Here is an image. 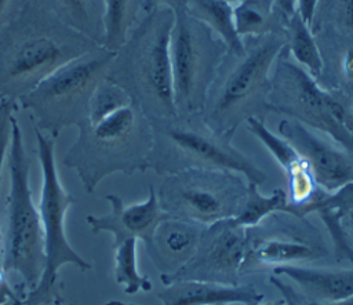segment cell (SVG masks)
<instances>
[{"instance_id":"24","label":"cell","mask_w":353,"mask_h":305,"mask_svg":"<svg viewBox=\"0 0 353 305\" xmlns=\"http://www.w3.org/2000/svg\"><path fill=\"white\" fill-rule=\"evenodd\" d=\"M290 33V50L301 68H303L316 80L323 73L324 61L310 32V26L301 18L298 11L287 21Z\"/></svg>"},{"instance_id":"28","label":"cell","mask_w":353,"mask_h":305,"mask_svg":"<svg viewBox=\"0 0 353 305\" xmlns=\"http://www.w3.org/2000/svg\"><path fill=\"white\" fill-rule=\"evenodd\" d=\"M263 0H243L233 7L236 32L240 37L259 35L266 23Z\"/></svg>"},{"instance_id":"26","label":"cell","mask_w":353,"mask_h":305,"mask_svg":"<svg viewBox=\"0 0 353 305\" xmlns=\"http://www.w3.org/2000/svg\"><path fill=\"white\" fill-rule=\"evenodd\" d=\"M131 102L132 98L130 92L116 80L105 76L103 79H101V81L97 84L91 94L85 124H95L101 119Z\"/></svg>"},{"instance_id":"31","label":"cell","mask_w":353,"mask_h":305,"mask_svg":"<svg viewBox=\"0 0 353 305\" xmlns=\"http://www.w3.org/2000/svg\"><path fill=\"white\" fill-rule=\"evenodd\" d=\"M276 8L280 11L283 18L288 21L295 12L298 7V0H273Z\"/></svg>"},{"instance_id":"12","label":"cell","mask_w":353,"mask_h":305,"mask_svg":"<svg viewBox=\"0 0 353 305\" xmlns=\"http://www.w3.org/2000/svg\"><path fill=\"white\" fill-rule=\"evenodd\" d=\"M248 232L233 218L204 228L193 258L167 283L203 280L237 284L247 253Z\"/></svg>"},{"instance_id":"29","label":"cell","mask_w":353,"mask_h":305,"mask_svg":"<svg viewBox=\"0 0 353 305\" xmlns=\"http://www.w3.org/2000/svg\"><path fill=\"white\" fill-rule=\"evenodd\" d=\"M14 117V101L8 98H0V178L4 160L7 159V150L11 138V120ZM1 242L3 232L0 229V270L1 269Z\"/></svg>"},{"instance_id":"18","label":"cell","mask_w":353,"mask_h":305,"mask_svg":"<svg viewBox=\"0 0 353 305\" xmlns=\"http://www.w3.org/2000/svg\"><path fill=\"white\" fill-rule=\"evenodd\" d=\"M163 305H261L263 294L252 286L203 280H175L159 293Z\"/></svg>"},{"instance_id":"27","label":"cell","mask_w":353,"mask_h":305,"mask_svg":"<svg viewBox=\"0 0 353 305\" xmlns=\"http://www.w3.org/2000/svg\"><path fill=\"white\" fill-rule=\"evenodd\" d=\"M312 213L331 214L341 219L353 213V181L330 193L320 190L313 200L296 208L298 217H306Z\"/></svg>"},{"instance_id":"25","label":"cell","mask_w":353,"mask_h":305,"mask_svg":"<svg viewBox=\"0 0 353 305\" xmlns=\"http://www.w3.org/2000/svg\"><path fill=\"white\" fill-rule=\"evenodd\" d=\"M137 243L134 237L113 242L114 247V277L127 294H135L141 290L152 288L150 280L139 273L137 265Z\"/></svg>"},{"instance_id":"37","label":"cell","mask_w":353,"mask_h":305,"mask_svg":"<svg viewBox=\"0 0 353 305\" xmlns=\"http://www.w3.org/2000/svg\"><path fill=\"white\" fill-rule=\"evenodd\" d=\"M307 305H353V295H350L346 299L338 301V302H332V304H314V302H309Z\"/></svg>"},{"instance_id":"23","label":"cell","mask_w":353,"mask_h":305,"mask_svg":"<svg viewBox=\"0 0 353 305\" xmlns=\"http://www.w3.org/2000/svg\"><path fill=\"white\" fill-rule=\"evenodd\" d=\"M57 17L66 26L99 44L98 21L102 23V0H54Z\"/></svg>"},{"instance_id":"19","label":"cell","mask_w":353,"mask_h":305,"mask_svg":"<svg viewBox=\"0 0 353 305\" xmlns=\"http://www.w3.org/2000/svg\"><path fill=\"white\" fill-rule=\"evenodd\" d=\"M272 270L273 275L291 279L314 304H332L353 295V268H309L291 264Z\"/></svg>"},{"instance_id":"15","label":"cell","mask_w":353,"mask_h":305,"mask_svg":"<svg viewBox=\"0 0 353 305\" xmlns=\"http://www.w3.org/2000/svg\"><path fill=\"white\" fill-rule=\"evenodd\" d=\"M106 200L110 204V213L102 217L88 215L87 222L94 233L110 232L113 242L134 237L142 240L145 247L150 243L157 225L168 217L160 207L157 193L153 186H149V195L145 201L125 206L116 195H108Z\"/></svg>"},{"instance_id":"4","label":"cell","mask_w":353,"mask_h":305,"mask_svg":"<svg viewBox=\"0 0 353 305\" xmlns=\"http://www.w3.org/2000/svg\"><path fill=\"white\" fill-rule=\"evenodd\" d=\"M116 55L117 52L108 51L102 46L91 48L57 68L21 97V104L30 112L36 128L48 131L50 137L57 138L65 127L84 126L91 94L106 76Z\"/></svg>"},{"instance_id":"38","label":"cell","mask_w":353,"mask_h":305,"mask_svg":"<svg viewBox=\"0 0 353 305\" xmlns=\"http://www.w3.org/2000/svg\"><path fill=\"white\" fill-rule=\"evenodd\" d=\"M15 298H17V294H15V295H12V297H11V299H8V301H6V302H3V304H0V305H17Z\"/></svg>"},{"instance_id":"32","label":"cell","mask_w":353,"mask_h":305,"mask_svg":"<svg viewBox=\"0 0 353 305\" xmlns=\"http://www.w3.org/2000/svg\"><path fill=\"white\" fill-rule=\"evenodd\" d=\"M270 282L280 290V293L283 294V297H284V299H285L287 304H290V305H301V304H298V301H296V298H295V294H294V291H292L291 287H288L287 284H284V283H283L280 279H277L276 276H272V277H270Z\"/></svg>"},{"instance_id":"16","label":"cell","mask_w":353,"mask_h":305,"mask_svg":"<svg viewBox=\"0 0 353 305\" xmlns=\"http://www.w3.org/2000/svg\"><path fill=\"white\" fill-rule=\"evenodd\" d=\"M204 228L197 222L171 215L157 225L146 251L160 272L164 286L193 258Z\"/></svg>"},{"instance_id":"33","label":"cell","mask_w":353,"mask_h":305,"mask_svg":"<svg viewBox=\"0 0 353 305\" xmlns=\"http://www.w3.org/2000/svg\"><path fill=\"white\" fill-rule=\"evenodd\" d=\"M15 0H0V32L6 23L10 22L11 7Z\"/></svg>"},{"instance_id":"1","label":"cell","mask_w":353,"mask_h":305,"mask_svg":"<svg viewBox=\"0 0 353 305\" xmlns=\"http://www.w3.org/2000/svg\"><path fill=\"white\" fill-rule=\"evenodd\" d=\"M153 145L150 119L132 101L95 124L81 126L63 163L76 170L84 190L91 193L109 174L149 168Z\"/></svg>"},{"instance_id":"40","label":"cell","mask_w":353,"mask_h":305,"mask_svg":"<svg viewBox=\"0 0 353 305\" xmlns=\"http://www.w3.org/2000/svg\"><path fill=\"white\" fill-rule=\"evenodd\" d=\"M108 305H130V304H121V302H112V304H108Z\"/></svg>"},{"instance_id":"39","label":"cell","mask_w":353,"mask_h":305,"mask_svg":"<svg viewBox=\"0 0 353 305\" xmlns=\"http://www.w3.org/2000/svg\"><path fill=\"white\" fill-rule=\"evenodd\" d=\"M223 1H228V3H230V4H237V3H240V1H243V0H223Z\"/></svg>"},{"instance_id":"7","label":"cell","mask_w":353,"mask_h":305,"mask_svg":"<svg viewBox=\"0 0 353 305\" xmlns=\"http://www.w3.org/2000/svg\"><path fill=\"white\" fill-rule=\"evenodd\" d=\"M248 184L236 173L211 168H183L168 173L157 199L163 211L208 226L234 218L247 199Z\"/></svg>"},{"instance_id":"9","label":"cell","mask_w":353,"mask_h":305,"mask_svg":"<svg viewBox=\"0 0 353 305\" xmlns=\"http://www.w3.org/2000/svg\"><path fill=\"white\" fill-rule=\"evenodd\" d=\"M211 32L188 11L186 6L174 10L170 57L178 115H192L204 106L210 80L222 55L221 48H226L222 40L211 37Z\"/></svg>"},{"instance_id":"35","label":"cell","mask_w":353,"mask_h":305,"mask_svg":"<svg viewBox=\"0 0 353 305\" xmlns=\"http://www.w3.org/2000/svg\"><path fill=\"white\" fill-rule=\"evenodd\" d=\"M342 69L346 77L353 79V48L347 50L342 58Z\"/></svg>"},{"instance_id":"21","label":"cell","mask_w":353,"mask_h":305,"mask_svg":"<svg viewBox=\"0 0 353 305\" xmlns=\"http://www.w3.org/2000/svg\"><path fill=\"white\" fill-rule=\"evenodd\" d=\"M139 0H102V47L119 52L132 32Z\"/></svg>"},{"instance_id":"5","label":"cell","mask_w":353,"mask_h":305,"mask_svg":"<svg viewBox=\"0 0 353 305\" xmlns=\"http://www.w3.org/2000/svg\"><path fill=\"white\" fill-rule=\"evenodd\" d=\"M37 156L41 168V190L39 201V214L44 236V269L37 286L25 294L22 305H43L54 298L59 269L72 264L81 270L91 268L68 242L65 230V218L73 197L65 190L54 157L55 138L47 137L36 128Z\"/></svg>"},{"instance_id":"10","label":"cell","mask_w":353,"mask_h":305,"mask_svg":"<svg viewBox=\"0 0 353 305\" xmlns=\"http://www.w3.org/2000/svg\"><path fill=\"white\" fill-rule=\"evenodd\" d=\"M174 23V10L152 7L150 14L134 30L132 61L137 76L134 101L150 120L178 116L170 57V37Z\"/></svg>"},{"instance_id":"2","label":"cell","mask_w":353,"mask_h":305,"mask_svg":"<svg viewBox=\"0 0 353 305\" xmlns=\"http://www.w3.org/2000/svg\"><path fill=\"white\" fill-rule=\"evenodd\" d=\"M10 189L7 196V225L1 242V269L7 280L32 291L44 269V236L39 208L34 206L29 184V161L23 148L19 123L11 120V138L7 150Z\"/></svg>"},{"instance_id":"41","label":"cell","mask_w":353,"mask_h":305,"mask_svg":"<svg viewBox=\"0 0 353 305\" xmlns=\"http://www.w3.org/2000/svg\"><path fill=\"white\" fill-rule=\"evenodd\" d=\"M287 305H290V304H287Z\"/></svg>"},{"instance_id":"6","label":"cell","mask_w":353,"mask_h":305,"mask_svg":"<svg viewBox=\"0 0 353 305\" xmlns=\"http://www.w3.org/2000/svg\"><path fill=\"white\" fill-rule=\"evenodd\" d=\"M265 108L324 132L353 152V110H347L339 99L320 87L296 62L279 61L269 83Z\"/></svg>"},{"instance_id":"14","label":"cell","mask_w":353,"mask_h":305,"mask_svg":"<svg viewBox=\"0 0 353 305\" xmlns=\"http://www.w3.org/2000/svg\"><path fill=\"white\" fill-rule=\"evenodd\" d=\"M248 232V230H247ZM327 247L309 222L299 230H279L276 235L251 236L248 233L247 253L241 272L248 265H268L276 268L299 261H312L325 257Z\"/></svg>"},{"instance_id":"22","label":"cell","mask_w":353,"mask_h":305,"mask_svg":"<svg viewBox=\"0 0 353 305\" xmlns=\"http://www.w3.org/2000/svg\"><path fill=\"white\" fill-rule=\"evenodd\" d=\"M276 213H285L295 215L294 207L288 203L287 193L283 189H274L270 196H263L256 184L248 182L247 199L241 211L233 218L236 224L248 229L259 225L269 215Z\"/></svg>"},{"instance_id":"13","label":"cell","mask_w":353,"mask_h":305,"mask_svg":"<svg viewBox=\"0 0 353 305\" xmlns=\"http://www.w3.org/2000/svg\"><path fill=\"white\" fill-rule=\"evenodd\" d=\"M277 128L279 135L306 160L320 190L330 193L353 181V152L325 141L313 128L291 117L283 119Z\"/></svg>"},{"instance_id":"36","label":"cell","mask_w":353,"mask_h":305,"mask_svg":"<svg viewBox=\"0 0 353 305\" xmlns=\"http://www.w3.org/2000/svg\"><path fill=\"white\" fill-rule=\"evenodd\" d=\"M341 222H342L343 228H347V229L350 230V233L353 235V213H350V214H347L346 217H343V218L341 219Z\"/></svg>"},{"instance_id":"20","label":"cell","mask_w":353,"mask_h":305,"mask_svg":"<svg viewBox=\"0 0 353 305\" xmlns=\"http://www.w3.org/2000/svg\"><path fill=\"white\" fill-rule=\"evenodd\" d=\"M233 7L223 0H186L188 11L215 32L228 50L241 55L245 51V44L236 32Z\"/></svg>"},{"instance_id":"3","label":"cell","mask_w":353,"mask_h":305,"mask_svg":"<svg viewBox=\"0 0 353 305\" xmlns=\"http://www.w3.org/2000/svg\"><path fill=\"white\" fill-rule=\"evenodd\" d=\"M150 123L154 139L150 167L157 171L168 174L193 167L211 168L241 174L256 185L265 182V171L232 145L233 134L219 132L207 123L179 115Z\"/></svg>"},{"instance_id":"11","label":"cell","mask_w":353,"mask_h":305,"mask_svg":"<svg viewBox=\"0 0 353 305\" xmlns=\"http://www.w3.org/2000/svg\"><path fill=\"white\" fill-rule=\"evenodd\" d=\"M284 39L277 35H262L261 41L239 55L241 59L229 73L218 91L211 109L214 123L208 124L219 132L233 134L239 121L247 120L248 101L270 83V69L280 57Z\"/></svg>"},{"instance_id":"34","label":"cell","mask_w":353,"mask_h":305,"mask_svg":"<svg viewBox=\"0 0 353 305\" xmlns=\"http://www.w3.org/2000/svg\"><path fill=\"white\" fill-rule=\"evenodd\" d=\"M152 7H168L172 10L186 6V0H148Z\"/></svg>"},{"instance_id":"30","label":"cell","mask_w":353,"mask_h":305,"mask_svg":"<svg viewBox=\"0 0 353 305\" xmlns=\"http://www.w3.org/2000/svg\"><path fill=\"white\" fill-rule=\"evenodd\" d=\"M317 3L319 0H298V7L296 11L301 15V18L310 26L313 19H314V14L317 10Z\"/></svg>"},{"instance_id":"17","label":"cell","mask_w":353,"mask_h":305,"mask_svg":"<svg viewBox=\"0 0 353 305\" xmlns=\"http://www.w3.org/2000/svg\"><path fill=\"white\" fill-rule=\"evenodd\" d=\"M245 123L247 128L262 142L284 170L288 184V203L294 207L296 215V208L313 200L320 192L309 164L287 139L273 134L259 117L250 116Z\"/></svg>"},{"instance_id":"8","label":"cell","mask_w":353,"mask_h":305,"mask_svg":"<svg viewBox=\"0 0 353 305\" xmlns=\"http://www.w3.org/2000/svg\"><path fill=\"white\" fill-rule=\"evenodd\" d=\"M8 35L10 40L0 44V95L12 101L23 97L65 62L97 46L74 30H17Z\"/></svg>"}]
</instances>
